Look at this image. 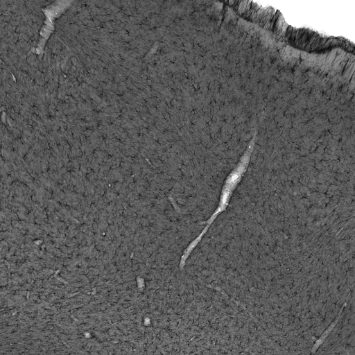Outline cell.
Masks as SVG:
<instances>
[{
	"instance_id": "1",
	"label": "cell",
	"mask_w": 355,
	"mask_h": 355,
	"mask_svg": "<svg viewBox=\"0 0 355 355\" xmlns=\"http://www.w3.org/2000/svg\"><path fill=\"white\" fill-rule=\"evenodd\" d=\"M251 150V147L249 146L246 153L226 177L222 187L218 206L211 218L207 221V226L209 227L218 214L224 211L228 205L231 196L246 173L249 164Z\"/></svg>"
}]
</instances>
